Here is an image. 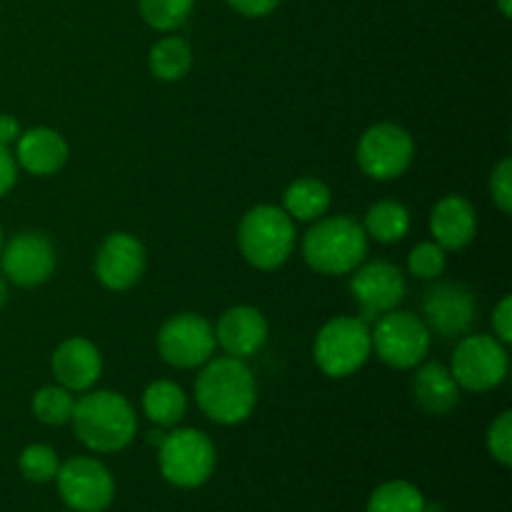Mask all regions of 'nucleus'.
Segmentation results:
<instances>
[{
	"mask_svg": "<svg viewBox=\"0 0 512 512\" xmlns=\"http://www.w3.org/2000/svg\"><path fill=\"white\" fill-rule=\"evenodd\" d=\"M195 403L205 418L218 425H240L253 415L258 383L245 360L210 358L195 378Z\"/></svg>",
	"mask_w": 512,
	"mask_h": 512,
	"instance_id": "f257e3e1",
	"label": "nucleus"
},
{
	"mask_svg": "<svg viewBox=\"0 0 512 512\" xmlns=\"http://www.w3.org/2000/svg\"><path fill=\"white\" fill-rule=\"evenodd\" d=\"M75 435L93 453H120L133 443L138 418L128 398L113 390H85L73 408Z\"/></svg>",
	"mask_w": 512,
	"mask_h": 512,
	"instance_id": "f03ea898",
	"label": "nucleus"
},
{
	"mask_svg": "<svg viewBox=\"0 0 512 512\" xmlns=\"http://www.w3.org/2000/svg\"><path fill=\"white\" fill-rule=\"evenodd\" d=\"M368 235L348 215L315 220L303 238V258L320 275H348L368 255Z\"/></svg>",
	"mask_w": 512,
	"mask_h": 512,
	"instance_id": "7ed1b4c3",
	"label": "nucleus"
},
{
	"mask_svg": "<svg viewBox=\"0 0 512 512\" xmlns=\"http://www.w3.org/2000/svg\"><path fill=\"white\" fill-rule=\"evenodd\" d=\"M295 223L278 205H255L243 215L238 245L243 258L258 270H278L295 250Z\"/></svg>",
	"mask_w": 512,
	"mask_h": 512,
	"instance_id": "20e7f679",
	"label": "nucleus"
},
{
	"mask_svg": "<svg viewBox=\"0 0 512 512\" xmlns=\"http://www.w3.org/2000/svg\"><path fill=\"white\" fill-rule=\"evenodd\" d=\"M373 353L370 343V323L353 315H340L328 320L315 335L313 358L315 365L330 378H348L368 363Z\"/></svg>",
	"mask_w": 512,
	"mask_h": 512,
	"instance_id": "39448f33",
	"label": "nucleus"
},
{
	"mask_svg": "<svg viewBox=\"0 0 512 512\" xmlns=\"http://www.w3.org/2000/svg\"><path fill=\"white\" fill-rule=\"evenodd\" d=\"M373 323L370 343H373V353L385 365L395 370H410L418 368L428 358L433 333L420 315L395 308Z\"/></svg>",
	"mask_w": 512,
	"mask_h": 512,
	"instance_id": "423d86ee",
	"label": "nucleus"
},
{
	"mask_svg": "<svg viewBox=\"0 0 512 512\" xmlns=\"http://www.w3.org/2000/svg\"><path fill=\"white\" fill-rule=\"evenodd\" d=\"M215 445L203 430L180 428L165 433L158 445V465L163 478L175 488H200L215 470Z\"/></svg>",
	"mask_w": 512,
	"mask_h": 512,
	"instance_id": "0eeeda50",
	"label": "nucleus"
},
{
	"mask_svg": "<svg viewBox=\"0 0 512 512\" xmlns=\"http://www.w3.org/2000/svg\"><path fill=\"white\" fill-rule=\"evenodd\" d=\"M455 383L468 393H488L508 378V350L493 335H463L450 365Z\"/></svg>",
	"mask_w": 512,
	"mask_h": 512,
	"instance_id": "6e6552de",
	"label": "nucleus"
},
{
	"mask_svg": "<svg viewBox=\"0 0 512 512\" xmlns=\"http://www.w3.org/2000/svg\"><path fill=\"white\" fill-rule=\"evenodd\" d=\"M413 135L395 123H378L360 135L358 165L368 178L395 180L413 165Z\"/></svg>",
	"mask_w": 512,
	"mask_h": 512,
	"instance_id": "1a4fd4ad",
	"label": "nucleus"
},
{
	"mask_svg": "<svg viewBox=\"0 0 512 512\" xmlns=\"http://www.w3.org/2000/svg\"><path fill=\"white\" fill-rule=\"evenodd\" d=\"M215 330L203 315L180 313L175 318L165 320L158 333V353L168 365L180 370L200 368L213 358Z\"/></svg>",
	"mask_w": 512,
	"mask_h": 512,
	"instance_id": "9d476101",
	"label": "nucleus"
},
{
	"mask_svg": "<svg viewBox=\"0 0 512 512\" xmlns=\"http://www.w3.org/2000/svg\"><path fill=\"white\" fill-rule=\"evenodd\" d=\"M58 493L75 512H103L115 498L110 470L95 458H70L58 468Z\"/></svg>",
	"mask_w": 512,
	"mask_h": 512,
	"instance_id": "9b49d317",
	"label": "nucleus"
},
{
	"mask_svg": "<svg viewBox=\"0 0 512 512\" xmlns=\"http://www.w3.org/2000/svg\"><path fill=\"white\" fill-rule=\"evenodd\" d=\"M405 275L398 265L373 260L368 265H358L350 280V293L358 300L360 318L373 323L380 315L390 313L405 300Z\"/></svg>",
	"mask_w": 512,
	"mask_h": 512,
	"instance_id": "f8f14e48",
	"label": "nucleus"
},
{
	"mask_svg": "<svg viewBox=\"0 0 512 512\" xmlns=\"http://www.w3.org/2000/svg\"><path fill=\"white\" fill-rule=\"evenodd\" d=\"M55 263H58V258H55L50 238L43 233H35V230L18 233L13 240L3 243V250H0L5 280L20 285V288L43 285L53 275Z\"/></svg>",
	"mask_w": 512,
	"mask_h": 512,
	"instance_id": "ddd939ff",
	"label": "nucleus"
},
{
	"mask_svg": "<svg viewBox=\"0 0 512 512\" xmlns=\"http://www.w3.org/2000/svg\"><path fill=\"white\" fill-rule=\"evenodd\" d=\"M475 295L455 280L435 283L423 298L425 325L443 338H463L475 320Z\"/></svg>",
	"mask_w": 512,
	"mask_h": 512,
	"instance_id": "4468645a",
	"label": "nucleus"
},
{
	"mask_svg": "<svg viewBox=\"0 0 512 512\" xmlns=\"http://www.w3.org/2000/svg\"><path fill=\"white\" fill-rule=\"evenodd\" d=\"M145 265V248L135 235L130 233H110L100 243L98 255H95V278L100 285L113 293H123L138 285L143 278Z\"/></svg>",
	"mask_w": 512,
	"mask_h": 512,
	"instance_id": "2eb2a0df",
	"label": "nucleus"
},
{
	"mask_svg": "<svg viewBox=\"0 0 512 512\" xmlns=\"http://www.w3.org/2000/svg\"><path fill=\"white\" fill-rule=\"evenodd\" d=\"M215 343L225 350L230 358L248 360L268 340V320L253 305H235L220 315L218 325H215Z\"/></svg>",
	"mask_w": 512,
	"mask_h": 512,
	"instance_id": "dca6fc26",
	"label": "nucleus"
},
{
	"mask_svg": "<svg viewBox=\"0 0 512 512\" xmlns=\"http://www.w3.org/2000/svg\"><path fill=\"white\" fill-rule=\"evenodd\" d=\"M58 385L68 388L70 393H85L93 390V385L103 373V358H100L98 345L88 338H68L58 345L50 360Z\"/></svg>",
	"mask_w": 512,
	"mask_h": 512,
	"instance_id": "f3484780",
	"label": "nucleus"
},
{
	"mask_svg": "<svg viewBox=\"0 0 512 512\" xmlns=\"http://www.w3.org/2000/svg\"><path fill=\"white\" fill-rule=\"evenodd\" d=\"M430 233L443 250L468 248L478 233V213L463 195H445L430 213Z\"/></svg>",
	"mask_w": 512,
	"mask_h": 512,
	"instance_id": "a211bd4d",
	"label": "nucleus"
},
{
	"mask_svg": "<svg viewBox=\"0 0 512 512\" xmlns=\"http://www.w3.org/2000/svg\"><path fill=\"white\" fill-rule=\"evenodd\" d=\"M15 163L30 175H55L68 163V143L53 128H30L15 140Z\"/></svg>",
	"mask_w": 512,
	"mask_h": 512,
	"instance_id": "6ab92c4d",
	"label": "nucleus"
},
{
	"mask_svg": "<svg viewBox=\"0 0 512 512\" xmlns=\"http://www.w3.org/2000/svg\"><path fill=\"white\" fill-rule=\"evenodd\" d=\"M413 395L428 415H448L458 408L460 388L450 368L440 363H425L413 378Z\"/></svg>",
	"mask_w": 512,
	"mask_h": 512,
	"instance_id": "aec40b11",
	"label": "nucleus"
},
{
	"mask_svg": "<svg viewBox=\"0 0 512 512\" xmlns=\"http://www.w3.org/2000/svg\"><path fill=\"white\" fill-rule=\"evenodd\" d=\"M330 188L323 180L313 178V175H305V178L293 180V183L285 188L283 195V210L293 220H303V223H315V220L323 218L330 208Z\"/></svg>",
	"mask_w": 512,
	"mask_h": 512,
	"instance_id": "412c9836",
	"label": "nucleus"
},
{
	"mask_svg": "<svg viewBox=\"0 0 512 512\" xmlns=\"http://www.w3.org/2000/svg\"><path fill=\"white\" fill-rule=\"evenodd\" d=\"M188 410V395L173 380H155L143 393V413L158 428H173Z\"/></svg>",
	"mask_w": 512,
	"mask_h": 512,
	"instance_id": "4be33fe9",
	"label": "nucleus"
},
{
	"mask_svg": "<svg viewBox=\"0 0 512 512\" xmlns=\"http://www.w3.org/2000/svg\"><path fill=\"white\" fill-rule=\"evenodd\" d=\"M150 73L163 83H178L193 68V48L185 38L178 35H165L150 48L148 55Z\"/></svg>",
	"mask_w": 512,
	"mask_h": 512,
	"instance_id": "5701e85b",
	"label": "nucleus"
},
{
	"mask_svg": "<svg viewBox=\"0 0 512 512\" xmlns=\"http://www.w3.org/2000/svg\"><path fill=\"white\" fill-rule=\"evenodd\" d=\"M363 230L368 238L390 245L400 243L410 230V213L398 200H378L365 213Z\"/></svg>",
	"mask_w": 512,
	"mask_h": 512,
	"instance_id": "b1692460",
	"label": "nucleus"
},
{
	"mask_svg": "<svg viewBox=\"0 0 512 512\" xmlns=\"http://www.w3.org/2000/svg\"><path fill=\"white\" fill-rule=\"evenodd\" d=\"M425 498L408 480H388L378 485L368 500V512H423Z\"/></svg>",
	"mask_w": 512,
	"mask_h": 512,
	"instance_id": "393cba45",
	"label": "nucleus"
},
{
	"mask_svg": "<svg viewBox=\"0 0 512 512\" xmlns=\"http://www.w3.org/2000/svg\"><path fill=\"white\" fill-rule=\"evenodd\" d=\"M75 395L63 385H45L33 395V415L45 425H65L73 418Z\"/></svg>",
	"mask_w": 512,
	"mask_h": 512,
	"instance_id": "a878e982",
	"label": "nucleus"
},
{
	"mask_svg": "<svg viewBox=\"0 0 512 512\" xmlns=\"http://www.w3.org/2000/svg\"><path fill=\"white\" fill-rule=\"evenodd\" d=\"M195 0H138L140 15L150 28L160 33H173L193 13Z\"/></svg>",
	"mask_w": 512,
	"mask_h": 512,
	"instance_id": "bb28decb",
	"label": "nucleus"
},
{
	"mask_svg": "<svg viewBox=\"0 0 512 512\" xmlns=\"http://www.w3.org/2000/svg\"><path fill=\"white\" fill-rule=\"evenodd\" d=\"M18 468L20 473H23V478L30 480V483H50V480H55L60 468L58 453H55L53 448H48V445H28V448L20 453Z\"/></svg>",
	"mask_w": 512,
	"mask_h": 512,
	"instance_id": "cd10ccee",
	"label": "nucleus"
},
{
	"mask_svg": "<svg viewBox=\"0 0 512 512\" xmlns=\"http://www.w3.org/2000/svg\"><path fill=\"white\" fill-rule=\"evenodd\" d=\"M448 268V250L440 248L435 240L420 243L410 250L408 270L420 280H438Z\"/></svg>",
	"mask_w": 512,
	"mask_h": 512,
	"instance_id": "c85d7f7f",
	"label": "nucleus"
},
{
	"mask_svg": "<svg viewBox=\"0 0 512 512\" xmlns=\"http://www.w3.org/2000/svg\"><path fill=\"white\" fill-rule=\"evenodd\" d=\"M485 443H488V453L493 455V460H498L503 468H510L512 463V413L505 410L498 418L490 423L488 435H485Z\"/></svg>",
	"mask_w": 512,
	"mask_h": 512,
	"instance_id": "c756f323",
	"label": "nucleus"
},
{
	"mask_svg": "<svg viewBox=\"0 0 512 512\" xmlns=\"http://www.w3.org/2000/svg\"><path fill=\"white\" fill-rule=\"evenodd\" d=\"M490 195L505 215L512 210V160L503 158L490 173Z\"/></svg>",
	"mask_w": 512,
	"mask_h": 512,
	"instance_id": "7c9ffc66",
	"label": "nucleus"
},
{
	"mask_svg": "<svg viewBox=\"0 0 512 512\" xmlns=\"http://www.w3.org/2000/svg\"><path fill=\"white\" fill-rule=\"evenodd\" d=\"M493 330H495V338L500 343H510L512 340V298L505 295L503 300L498 303L493 313Z\"/></svg>",
	"mask_w": 512,
	"mask_h": 512,
	"instance_id": "2f4dec72",
	"label": "nucleus"
},
{
	"mask_svg": "<svg viewBox=\"0 0 512 512\" xmlns=\"http://www.w3.org/2000/svg\"><path fill=\"white\" fill-rule=\"evenodd\" d=\"M15 180H18V163H15V155L10 153L5 145H0V198L10 193Z\"/></svg>",
	"mask_w": 512,
	"mask_h": 512,
	"instance_id": "473e14b6",
	"label": "nucleus"
},
{
	"mask_svg": "<svg viewBox=\"0 0 512 512\" xmlns=\"http://www.w3.org/2000/svg\"><path fill=\"white\" fill-rule=\"evenodd\" d=\"M233 5V10H238L240 15H248V18H263L270 15L280 5V0H228Z\"/></svg>",
	"mask_w": 512,
	"mask_h": 512,
	"instance_id": "72a5a7b5",
	"label": "nucleus"
},
{
	"mask_svg": "<svg viewBox=\"0 0 512 512\" xmlns=\"http://www.w3.org/2000/svg\"><path fill=\"white\" fill-rule=\"evenodd\" d=\"M20 133H23V130H20V123L13 115H0V145L10 148V145L20 138Z\"/></svg>",
	"mask_w": 512,
	"mask_h": 512,
	"instance_id": "f704fd0d",
	"label": "nucleus"
},
{
	"mask_svg": "<svg viewBox=\"0 0 512 512\" xmlns=\"http://www.w3.org/2000/svg\"><path fill=\"white\" fill-rule=\"evenodd\" d=\"M8 303V280H5V275L0 273V308Z\"/></svg>",
	"mask_w": 512,
	"mask_h": 512,
	"instance_id": "c9c22d12",
	"label": "nucleus"
},
{
	"mask_svg": "<svg viewBox=\"0 0 512 512\" xmlns=\"http://www.w3.org/2000/svg\"><path fill=\"white\" fill-rule=\"evenodd\" d=\"M163 438H165L163 430H150V433H148V443L150 445H160V443H163Z\"/></svg>",
	"mask_w": 512,
	"mask_h": 512,
	"instance_id": "e433bc0d",
	"label": "nucleus"
},
{
	"mask_svg": "<svg viewBox=\"0 0 512 512\" xmlns=\"http://www.w3.org/2000/svg\"><path fill=\"white\" fill-rule=\"evenodd\" d=\"M498 8H500V13L505 15V18H510V15H512V0H498Z\"/></svg>",
	"mask_w": 512,
	"mask_h": 512,
	"instance_id": "4c0bfd02",
	"label": "nucleus"
},
{
	"mask_svg": "<svg viewBox=\"0 0 512 512\" xmlns=\"http://www.w3.org/2000/svg\"><path fill=\"white\" fill-rule=\"evenodd\" d=\"M0 250H3V228H0Z\"/></svg>",
	"mask_w": 512,
	"mask_h": 512,
	"instance_id": "58836bf2",
	"label": "nucleus"
}]
</instances>
